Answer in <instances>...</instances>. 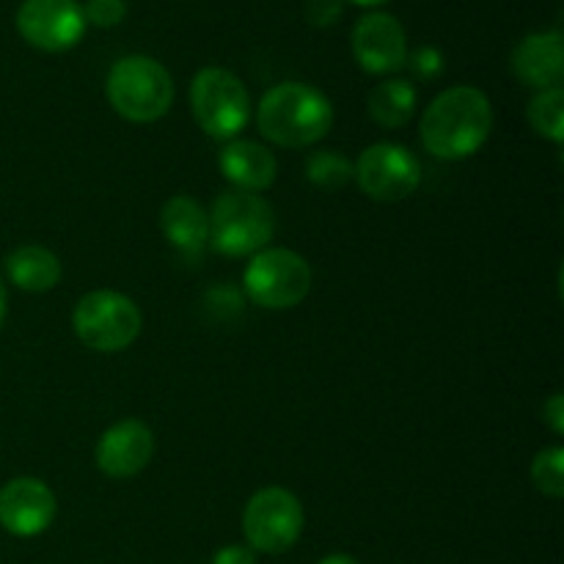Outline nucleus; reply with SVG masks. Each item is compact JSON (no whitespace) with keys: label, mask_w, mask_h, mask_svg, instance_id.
<instances>
[{"label":"nucleus","mask_w":564,"mask_h":564,"mask_svg":"<svg viewBox=\"0 0 564 564\" xmlns=\"http://www.w3.org/2000/svg\"><path fill=\"white\" fill-rule=\"evenodd\" d=\"M306 176L319 191H341L347 182L356 180V165L345 154L334 152V149H325V152H314L308 158Z\"/></svg>","instance_id":"nucleus-20"},{"label":"nucleus","mask_w":564,"mask_h":564,"mask_svg":"<svg viewBox=\"0 0 564 564\" xmlns=\"http://www.w3.org/2000/svg\"><path fill=\"white\" fill-rule=\"evenodd\" d=\"M141 308L113 290H94L77 301L72 312L75 336L97 352H119L141 336Z\"/></svg>","instance_id":"nucleus-5"},{"label":"nucleus","mask_w":564,"mask_h":564,"mask_svg":"<svg viewBox=\"0 0 564 564\" xmlns=\"http://www.w3.org/2000/svg\"><path fill=\"white\" fill-rule=\"evenodd\" d=\"M356 6H380V3H389V0H350Z\"/></svg>","instance_id":"nucleus-29"},{"label":"nucleus","mask_w":564,"mask_h":564,"mask_svg":"<svg viewBox=\"0 0 564 564\" xmlns=\"http://www.w3.org/2000/svg\"><path fill=\"white\" fill-rule=\"evenodd\" d=\"M220 174L235 185V191L262 193L279 176V163L268 147L253 141H229L218 154Z\"/></svg>","instance_id":"nucleus-16"},{"label":"nucleus","mask_w":564,"mask_h":564,"mask_svg":"<svg viewBox=\"0 0 564 564\" xmlns=\"http://www.w3.org/2000/svg\"><path fill=\"white\" fill-rule=\"evenodd\" d=\"M341 14V0H308L306 17L312 25L328 28L339 20Z\"/></svg>","instance_id":"nucleus-24"},{"label":"nucleus","mask_w":564,"mask_h":564,"mask_svg":"<svg viewBox=\"0 0 564 564\" xmlns=\"http://www.w3.org/2000/svg\"><path fill=\"white\" fill-rule=\"evenodd\" d=\"M405 64L411 66V72L416 77H422V80H433V77H438L441 72H444V55H441L435 47H419L408 55Z\"/></svg>","instance_id":"nucleus-23"},{"label":"nucleus","mask_w":564,"mask_h":564,"mask_svg":"<svg viewBox=\"0 0 564 564\" xmlns=\"http://www.w3.org/2000/svg\"><path fill=\"white\" fill-rule=\"evenodd\" d=\"M532 482L549 499H562L564 496V449L551 446L543 449L532 463Z\"/></svg>","instance_id":"nucleus-21"},{"label":"nucleus","mask_w":564,"mask_h":564,"mask_svg":"<svg viewBox=\"0 0 564 564\" xmlns=\"http://www.w3.org/2000/svg\"><path fill=\"white\" fill-rule=\"evenodd\" d=\"M17 31L44 53L72 50L86 33V17L77 0H25L17 11Z\"/></svg>","instance_id":"nucleus-10"},{"label":"nucleus","mask_w":564,"mask_h":564,"mask_svg":"<svg viewBox=\"0 0 564 564\" xmlns=\"http://www.w3.org/2000/svg\"><path fill=\"white\" fill-rule=\"evenodd\" d=\"M303 523V505L292 490L262 488L248 499L242 532L253 554H284L301 540Z\"/></svg>","instance_id":"nucleus-8"},{"label":"nucleus","mask_w":564,"mask_h":564,"mask_svg":"<svg viewBox=\"0 0 564 564\" xmlns=\"http://www.w3.org/2000/svg\"><path fill=\"white\" fill-rule=\"evenodd\" d=\"M58 501L36 477H17L0 488V527L14 538H36L55 521Z\"/></svg>","instance_id":"nucleus-11"},{"label":"nucleus","mask_w":564,"mask_h":564,"mask_svg":"<svg viewBox=\"0 0 564 564\" xmlns=\"http://www.w3.org/2000/svg\"><path fill=\"white\" fill-rule=\"evenodd\" d=\"M352 53L369 75H389L405 66L408 39L400 20L386 11L364 14L352 28Z\"/></svg>","instance_id":"nucleus-12"},{"label":"nucleus","mask_w":564,"mask_h":564,"mask_svg":"<svg viewBox=\"0 0 564 564\" xmlns=\"http://www.w3.org/2000/svg\"><path fill=\"white\" fill-rule=\"evenodd\" d=\"M356 182L372 202L394 204L416 193L422 163L400 143H375L358 158Z\"/></svg>","instance_id":"nucleus-9"},{"label":"nucleus","mask_w":564,"mask_h":564,"mask_svg":"<svg viewBox=\"0 0 564 564\" xmlns=\"http://www.w3.org/2000/svg\"><path fill=\"white\" fill-rule=\"evenodd\" d=\"M317 564H358L356 560H352V556H345V554H334V556H325L323 562H317Z\"/></svg>","instance_id":"nucleus-27"},{"label":"nucleus","mask_w":564,"mask_h":564,"mask_svg":"<svg viewBox=\"0 0 564 564\" xmlns=\"http://www.w3.org/2000/svg\"><path fill=\"white\" fill-rule=\"evenodd\" d=\"M191 110L209 138L231 141L251 119V97L235 72L207 66L193 77Z\"/></svg>","instance_id":"nucleus-6"},{"label":"nucleus","mask_w":564,"mask_h":564,"mask_svg":"<svg viewBox=\"0 0 564 564\" xmlns=\"http://www.w3.org/2000/svg\"><path fill=\"white\" fill-rule=\"evenodd\" d=\"M529 124L534 127V132L549 141L562 143L564 141V88H549V91H540L538 97L529 102Z\"/></svg>","instance_id":"nucleus-19"},{"label":"nucleus","mask_w":564,"mask_h":564,"mask_svg":"<svg viewBox=\"0 0 564 564\" xmlns=\"http://www.w3.org/2000/svg\"><path fill=\"white\" fill-rule=\"evenodd\" d=\"M543 422L549 424L556 435L564 433V397L562 394H554L549 402H545Z\"/></svg>","instance_id":"nucleus-26"},{"label":"nucleus","mask_w":564,"mask_h":564,"mask_svg":"<svg viewBox=\"0 0 564 564\" xmlns=\"http://www.w3.org/2000/svg\"><path fill=\"white\" fill-rule=\"evenodd\" d=\"M242 286L257 306L281 312L297 306L308 295L312 268L290 248H262L248 262Z\"/></svg>","instance_id":"nucleus-7"},{"label":"nucleus","mask_w":564,"mask_h":564,"mask_svg":"<svg viewBox=\"0 0 564 564\" xmlns=\"http://www.w3.org/2000/svg\"><path fill=\"white\" fill-rule=\"evenodd\" d=\"M83 17L97 28H116L127 17V3L124 0H88L83 6Z\"/></svg>","instance_id":"nucleus-22"},{"label":"nucleus","mask_w":564,"mask_h":564,"mask_svg":"<svg viewBox=\"0 0 564 564\" xmlns=\"http://www.w3.org/2000/svg\"><path fill=\"white\" fill-rule=\"evenodd\" d=\"M105 91L116 113L135 124L163 119L174 102V80L169 69L149 55H127L116 61Z\"/></svg>","instance_id":"nucleus-3"},{"label":"nucleus","mask_w":564,"mask_h":564,"mask_svg":"<svg viewBox=\"0 0 564 564\" xmlns=\"http://www.w3.org/2000/svg\"><path fill=\"white\" fill-rule=\"evenodd\" d=\"M367 110L380 127L386 130H400L413 119L416 110V88L408 80L391 77V80L378 83L367 94Z\"/></svg>","instance_id":"nucleus-18"},{"label":"nucleus","mask_w":564,"mask_h":564,"mask_svg":"<svg viewBox=\"0 0 564 564\" xmlns=\"http://www.w3.org/2000/svg\"><path fill=\"white\" fill-rule=\"evenodd\" d=\"M494 130V108L485 91L455 86L441 91L422 116V143L433 158L466 160L485 147Z\"/></svg>","instance_id":"nucleus-1"},{"label":"nucleus","mask_w":564,"mask_h":564,"mask_svg":"<svg viewBox=\"0 0 564 564\" xmlns=\"http://www.w3.org/2000/svg\"><path fill=\"white\" fill-rule=\"evenodd\" d=\"M160 229L176 257L198 264L209 248V218L202 204L191 196H174L160 209Z\"/></svg>","instance_id":"nucleus-15"},{"label":"nucleus","mask_w":564,"mask_h":564,"mask_svg":"<svg viewBox=\"0 0 564 564\" xmlns=\"http://www.w3.org/2000/svg\"><path fill=\"white\" fill-rule=\"evenodd\" d=\"M259 132L284 149H303L323 141L334 124V105L306 83H279L257 108Z\"/></svg>","instance_id":"nucleus-2"},{"label":"nucleus","mask_w":564,"mask_h":564,"mask_svg":"<svg viewBox=\"0 0 564 564\" xmlns=\"http://www.w3.org/2000/svg\"><path fill=\"white\" fill-rule=\"evenodd\" d=\"M209 218V246L224 257H253L275 235V213L262 196L226 191L215 198Z\"/></svg>","instance_id":"nucleus-4"},{"label":"nucleus","mask_w":564,"mask_h":564,"mask_svg":"<svg viewBox=\"0 0 564 564\" xmlns=\"http://www.w3.org/2000/svg\"><path fill=\"white\" fill-rule=\"evenodd\" d=\"M6 303H9V297H6V286L3 281H0V328H3V319H6Z\"/></svg>","instance_id":"nucleus-28"},{"label":"nucleus","mask_w":564,"mask_h":564,"mask_svg":"<svg viewBox=\"0 0 564 564\" xmlns=\"http://www.w3.org/2000/svg\"><path fill=\"white\" fill-rule=\"evenodd\" d=\"M6 273L17 290L42 295L61 281V262L50 248L22 246L6 257Z\"/></svg>","instance_id":"nucleus-17"},{"label":"nucleus","mask_w":564,"mask_h":564,"mask_svg":"<svg viewBox=\"0 0 564 564\" xmlns=\"http://www.w3.org/2000/svg\"><path fill=\"white\" fill-rule=\"evenodd\" d=\"M154 455V435L138 419L116 422L102 433L94 449L97 468L110 479H130L149 466Z\"/></svg>","instance_id":"nucleus-13"},{"label":"nucleus","mask_w":564,"mask_h":564,"mask_svg":"<svg viewBox=\"0 0 564 564\" xmlns=\"http://www.w3.org/2000/svg\"><path fill=\"white\" fill-rule=\"evenodd\" d=\"M512 72L521 83L549 91L560 88L564 80V42L560 31H540L529 33L527 39L516 44L512 50Z\"/></svg>","instance_id":"nucleus-14"},{"label":"nucleus","mask_w":564,"mask_h":564,"mask_svg":"<svg viewBox=\"0 0 564 564\" xmlns=\"http://www.w3.org/2000/svg\"><path fill=\"white\" fill-rule=\"evenodd\" d=\"M209 564H257V554L248 545H224Z\"/></svg>","instance_id":"nucleus-25"}]
</instances>
